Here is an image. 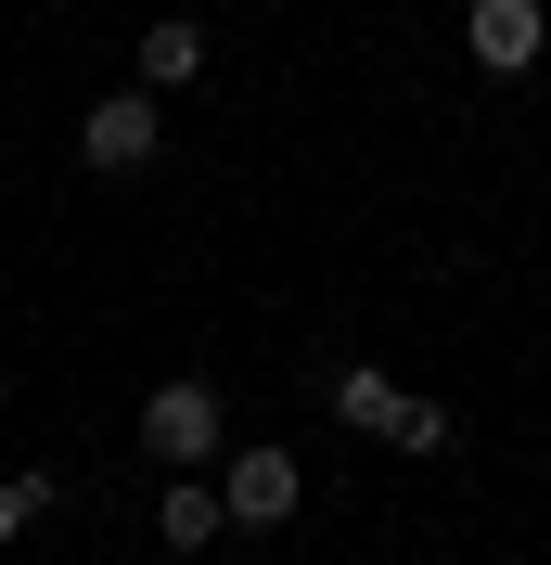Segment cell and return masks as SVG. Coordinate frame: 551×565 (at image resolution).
Here are the masks:
<instances>
[{"mask_svg":"<svg viewBox=\"0 0 551 565\" xmlns=\"http://www.w3.org/2000/svg\"><path fill=\"white\" fill-rule=\"evenodd\" d=\"M218 501H231V527H282V514L309 501V462L270 450V437H244V450L218 462Z\"/></svg>","mask_w":551,"mask_h":565,"instance_id":"cell-2","label":"cell"},{"mask_svg":"<svg viewBox=\"0 0 551 565\" xmlns=\"http://www.w3.org/2000/svg\"><path fill=\"white\" fill-rule=\"evenodd\" d=\"M385 450H411V462H436V450H462V424H449L436 398H411V412H398V437H385Z\"/></svg>","mask_w":551,"mask_h":565,"instance_id":"cell-8","label":"cell"},{"mask_svg":"<svg viewBox=\"0 0 551 565\" xmlns=\"http://www.w3.org/2000/svg\"><path fill=\"white\" fill-rule=\"evenodd\" d=\"M398 412H411L398 373H372V360H346V373H334V424H346V437H398Z\"/></svg>","mask_w":551,"mask_h":565,"instance_id":"cell-6","label":"cell"},{"mask_svg":"<svg viewBox=\"0 0 551 565\" xmlns=\"http://www.w3.org/2000/svg\"><path fill=\"white\" fill-rule=\"evenodd\" d=\"M218 527H231V501H218V476H180V489L154 501V540H168V553H218Z\"/></svg>","mask_w":551,"mask_h":565,"instance_id":"cell-5","label":"cell"},{"mask_svg":"<svg viewBox=\"0 0 551 565\" xmlns=\"http://www.w3.org/2000/svg\"><path fill=\"white\" fill-rule=\"evenodd\" d=\"M141 450L168 462V476H206V462L231 450V412H218V386H206V373H168V386L141 398Z\"/></svg>","mask_w":551,"mask_h":565,"instance_id":"cell-1","label":"cell"},{"mask_svg":"<svg viewBox=\"0 0 551 565\" xmlns=\"http://www.w3.org/2000/svg\"><path fill=\"white\" fill-rule=\"evenodd\" d=\"M462 52H475L487 77H526L551 52V0H475V13H462Z\"/></svg>","mask_w":551,"mask_h":565,"instance_id":"cell-3","label":"cell"},{"mask_svg":"<svg viewBox=\"0 0 551 565\" xmlns=\"http://www.w3.org/2000/svg\"><path fill=\"white\" fill-rule=\"evenodd\" d=\"M180 77H206V26H193V13L141 26V90H180Z\"/></svg>","mask_w":551,"mask_h":565,"instance_id":"cell-7","label":"cell"},{"mask_svg":"<svg viewBox=\"0 0 551 565\" xmlns=\"http://www.w3.org/2000/svg\"><path fill=\"white\" fill-rule=\"evenodd\" d=\"M39 501H52V476H0V540H13V527H26V514H39Z\"/></svg>","mask_w":551,"mask_h":565,"instance_id":"cell-9","label":"cell"},{"mask_svg":"<svg viewBox=\"0 0 551 565\" xmlns=\"http://www.w3.org/2000/svg\"><path fill=\"white\" fill-rule=\"evenodd\" d=\"M154 141H168L154 90H104V104L77 116V154H90V168H154Z\"/></svg>","mask_w":551,"mask_h":565,"instance_id":"cell-4","label":"cell"}]
</instances>
